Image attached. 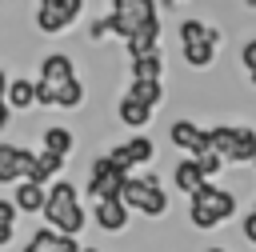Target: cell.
<instances>
[{"instance_id": "obj_1", "label": "cell", "mask_w": 256, "mask_h": 252, "mask_svg": "<svg viewBox=\"0 0 256 252\" xmlns=\"http://www.w3.org/2000/svg\"><path fill=\"white\" fill-rule=\"evenodd\" d=\"M44 220H48V228L56 232V236H72L76 240V232L84 228V208H80V192H76V184H68V180H56L48 192H44Z\"/></svg>"}, {"instance_id": "obj_2", "label": "cell", "mask_w": 256, "mask_h": 252, "mask_svg": "<svg viewBox=\"0 0 256 252\" xmlns=\"http://www.w3.org/2000/svg\"><path fill=\"white\" fill-rule=\"evenodd\" d=\"M236 212V196L216 188V184H200L192 192V204H188V220L196 228H216L220 220H228Z\"/></svg>"}, {"instance_id": "obj_3", "label": "cell", "mask_w": 256, "mask_h": 252, "mask_svg": "<svg viewBox=\"0 0 256 252\" xmlns=\"http://www.w3.org/2000/svg\"><path fill=\"white\" fill-rule=\"evenodd\" d=\"M120 204L124 208H136L144 216H164L168 212V196L160 188V176H128L124 188H120Z\"/></svg>"}, {"instance_id": "obj_4", "label": "cell", "mask_w": 256, "mask_h": 252, "mask_svg": "<svg viewBox=\"0 0 256 252\" xmlns=\"http://www.w3.org/2000/svg\"><path fill=\"white\" fill-rule=\"evenodd\" d=\"M160 8H156V0H116L112 4V12L104 16V32H116L120 40H128L144 20H152Z\"/></svg>"}, {"instance_id": "obj_5", "label": "cell", "mask_w": 256, "mask_h": 252, "mask_svg": "<svg viewBox=\"0 0 256 252\" xmlns=\"http://www.w3.org/2000/svg\"><path fill=\"white\" fill-rule=\"evenodd\" d=\"M124 180H128L124 168H116L108 156H96L92 160V172H88V196L92 200H120Z\"/></svg>"}, {"instance_id": "obj_6", "label": "cell", "mask_w": 256, "mask_h": 252, "mask_svg": "<svg viewBox=\"0 0 256 252\" xmlns=\"http://www.w3.org/2000/svg\"><path fill=\"white\" fill-rule=\"evenodd\" d=\"M32 172H36V152L16 148V144H0V184H12V180L28 184Z\"/></svg>"}, {"instance_id": "obj_7", "label": "cell", "mask_w": 256, "mask_h": 252, "mask_svg": "<svg viewBox=\"0 0 256 252\" xmlns=\"http://www.w3.org/2000/svg\"><path fill=\"white\" fill-rule=\"evenodd\" d=\"M80 16V0H40L36 4V28L40 32H64Z\"/></svg>"}, {"instance_id": "obj_8", "label": "cell", "mask_w": 256, "mask_h": 252, "mask_svg": "<svg viewBox=\"0 0 256 252\" xmlns=\"http://www.w3.org/2000/svg\"><path fill=\"white\" fill-rule=\"evenodd\" d=\"M168 140H172L176 148H184V152H188V160H196V156H204V152H208V132H204V128H196L192 120H176V124H172V132H168Z\"/></svg>"}, {"instance_id": "obj_9", "label": "cell", "mask_w": 256, "mask_h": 252, "mask_svg": "<svg viewBox=\"0 0 256 252\" xmlns=\"http://www.w3.org/2000/svg\"><path fill=\"white\" fill-rule=\"evenodd\" d=\"M108 160H112L116 168H124V172H128V168H136V164H148V160H152V140H148V136L124 140L120 148H112V152H108Z\"/></svg>"}, {"instance_id": "obj_10", "label": "cell", "mask_w": 256, "mask_h": 252, "mask_svg": "<svg viewBox=\"0 0 256 252\" xmlns=\"http://www.w3.org/2000/svg\"><path fill=\"white\" fill-rule=\"evenodd\" d=\"M128 52H132V60H140V56H152V52H160V16H152V20H144L128 40Z\"/></svg>"}, {"instance_id": "obj_11", "label": "cell", "mask_w": 256, "mask_h": 252, "mask_svg": "<svg viewBox=\"0 0 256 252\" xmlns=\"http://www.w3.org/2000/svg\"><path fill=\"white\" fill-rule=\"evenodd\" d=\"M76 76V68H72V60L64 56V52H52V56H44V64H40V84H48V88H60L64 80H72Z\"/></svg>"}, {"instance_id": "obj_12", "label": "cell", "mask_w": 256, "mask_h": 252, "mask_svg": "<svg viewBox=\"0 0 256 252\" xmlns=\"http://www.w3.org/2000/svg\"><path fill=\"white\" fill-rule=\"evenodd\" d=\"M24 252H80V244L72 236H56L52 228H36L32 240L24 244Z\"/></svg>"}, {"instance_id": "obj_13", "label": "cell", "mask_w": 256, "mask_h": 252, "mask_svg": "<svg viewBox=\"0 0 256 252\" xmlns=\"http://www.w3.org/2000/svg\"><path fill=\"white\" fill-rule=\"evenodd\" d=\"M124 100H132V104H140V108L152 112V108L164 100V84H160V80H128Z\"/></svg>"}, {"instance_id": "obj_14", "label": "cell", "mask_w": 256, "mask_h": 252, "mask_svg": "<svg viewBox=\"0 0 256 252\" xmlns=\"http://www.w3.org/2000/svg\"><path fill=\"white\" fill-rule=\"evenodd\" d=\"M128 224V208L120 200H96V228L104 232H120Z\"/></svg>"}, {"instance_id": "obj_15", "label": "cell", "mask_w": 256, "mask_h": 252, "mask_svg": "<svg viewBox=\"0 0 256 252\" xmlns=\"http://www.w3.org/2000/svg\"><path fill=\"white\" fill-rule=\"evenodd\" d=\"M180 40L184 44H220V32L216 28H208L204 20H180Z\"/></svg>"}, {"instance_id": "obj_16", "label": "cell", "mask_w": 256, "mask_h": 252, "mask_svg": "<svg viewBox=\"0 0 256 252\" xmlns=\"http://www.w3.org/2000/svg\"><path fill=\"white\" fill-rule=\"evenodd\" d=\"M4 108H8V112H12V108H32V80H28V76L8 80V88H4Z\"/></svg>"}, {"instance_id": "obj_17", "label": "cell", "mask_w": 256, "mask_h": 252, "mask_svg": "<svg viewBox=\"0 0 256 252\" xmlns=\"http://www.w3.org/2000/svg\"><path fill=\"white\" fill-rule=\"evenodd\" d=\"M204 132H208V152H216V156L228 164V152H232L236 128H232V124H216V128H204Z\"/></svg>"}, {"instance_id": "obj_18", "label": "cell", "mask_w": 256, "mask_h": 252, "mask_svg": "<svg viewBox=\"0 0 256 252\" xmlns=\"http://www.w3.org/2000/svg\"><path fill=\"white\" fill-rule=\"evenodd\" d=\"M252 156H256V132H252V128H236V140H232L228 164H248Z\"/></svg>"}, {"instance_id": "obj_19", "label": "cell", "mask_w": 256, "mask_h": 252, "mask_svg": "<svg viewBox=\"0 0 256 252\" xmlns=\"http://www.w3.org/2000/svg\"><path fill=\"white\" fill-rule=\"evenodd\" d=\"M44 152L68 160V156H72V132H68V128H48V132H44Z\"/></svg>"}, {"instance_id": "obj_20", "label": "cell", "mask_w": 256, "mask_h": 252, "mask_svg": "<svg viewBox=\"0 0 256 252\" xmlns=\"http://www.w3.org/2000/svg\"><path fill=\"white\" fill-rule=\"evenodd\" d=\"M200 184H208V180H204V176H200V168H196V160H188V156H184V160H180V164H176V188H180V192H188V196H192V192H196V188H200Z\"/></svg>"}, {"instance_id": "obj_21", "label": "cell", "mask_w": 256, "mask_h": 252, "mask_svg": "<svg viewBox=\"0 0 256 252\" xmlns=\"http://www.w3.org/2000/svg\"><path fill=\"white\" fill-rule=\"evenodd\" d=\"M160 76H164V56L160 52L132 60V80H160Z\"/></svg>"}, {"instance_id": "obj_22", "label": "cell", "mask_w": 256, "mask_h": 252, "mask_svg": "<svg viewBox=\"0 0 256 252\" xmlns=\"http://www.w3.org/2000/svg\"><path fill=\"white\" fill-rule=\"evenodd\" d=\"M56 92V108H80V100H84V84L72 76V80H64L60 88H52Z\"/></svg>"}, {"instance_id": "obj_23", "label": "cell", "mask_w": 256, "mask_h": 252, "mask_svg": "<svg viewBox=\"0 0 256 252\" xmlns=\"http://www.w3.org/2000/svg\"><path fill=\"white\" fill-rule=\"evenodd\" d=\"M12 208L40 212V208H44V188H36V184H20V188H16V200H12Z\"/></svg>"}, {"instance_id": "obj_24", "label": "cell", "mask_w": 256, "mask_h": 252, "mask_svg": "<svg viewBox=\"0 0 256 252\" xmlns=\"http://www.w3.org/2000/svg\"><path fill=\"white\" fill-rule=\"evenodd\" d=\"M120 120H124L128 128H144V124L152 120V112L140 108V104H132V100H120Z\"/></svg>"}, {"instance_id": "obj_25", "label": "cell", "mask_w": 256, "mask_h": 252, "mask_svg": "<svg viewBox=\"0 0 256 252\" xmlns=\"http://www.w3.org/2000/svg\"><path fill=\"white\" fill-rule=\"evenodd\" d=\"M212 56H216V48H212V44H184V60H188L192 68H208V64H212Z\"/></svg>"}, {"instance_id": "obj_26", "label": "cell", "mask_w": 256, "mask_h": 252, "mask_svg": "<svg viewBox=\"0 0 256 252\" xmlns=\"http://www.w3.org/2000/svg\"><path fill=\"white\" fill-rule=\"evenodd\" d=\"M196 168H200V176L208 180V176H216V172L224 168V160H220L216 152H204V156H196Z\"/></svg>"}, {"instance_id": "obj_27", "label": "cell", "mask_w": 256, "mask_h": 252, "mask_svg": "<svg viewBox=\"0 0 256 252\" xmlns=\"http://www.w3.org/2000/svg\"><path fill=\"white\" fill-rule=\"evenodd\" d=\"M240 60H244V68H248V72H256V40H248V44L240 48Z\"/></svg>"}, {"instance_id": "obj_28", "label": "cell", "mask_w": 256, "mask_h": 252, "mask_svg": "<svg viewBox=\"0 0 256 252\" xmlns=\"http://www.w3.org/2000/svg\"><path fill=\"white\" fill-rule=\"evenodd\" d=\"M0 224H16V208H12V200H0Z\"/></svg>"}, {"instance_id": "obj_29", "label": "cell", "mask_w": 256, "mask_h": 252, "mask_svg": "<svg viewBox=\"0 0 256 252\" xmlns=\"http://www.w3.org/2000/svg\"><path fill=\"white\" fill-rule=\"evenodd\" d=\"M12 240V224H0V244H8Z\"/></svg>"}, {"instance_id": "obj_30", "label": "cell", "mask_w": 256, "mask_h": 252, "mask_svg": "<svg viewBox=\"0 0 256 252\" xmlns=\"http://www.w3.org/2000/svg\"><path fill=\"white\" fill-rule=\"evenodd\" d=\"M8 116H12V112H8V108H4V104H0V128H4V124H8Z\"/></svg>"}, {"instance_id": "obj_31", "label": "cell", "mask_w": 256, "mask_h": 252, "mask_svg": "<svg viewBox=\"0 0 256 252\" xmlns=\"http://www.w3.org/2000/svg\"><path fill=\"white\" fill-rule=\"evenodd\" d=\"M4 88H8V76L0 72V104H4Z\"/></svg>"}, {"instance_id": "obj_32", "label": "cell", "mask_w": 256, "mask_h": 252, "mask_svg": "<svg viewBox=\"0 0 256 252\" xmlns=\"http://www.w3.org/2000/svg\"><path fill=\"white\" fill-rule=\"evenodd\" d=\"M80 252H100V248H80Z\"/></svg>"}, {"instance_id": "obj_33", "label": "cell", "mask_w": 256, "mask_h": 252, "mask_svg": "<svg viewBox=\"0 0 256 252\" xmlns=\"http://www.w3.org/2000/svg\"><path fill=\"white\" fill-rule=\"evenodd\" d=\"M208 252H224V248H208Z\"/></svg>"}, {"instance_id": "obj_34", "label": "cell", "mask_w": 256, "mask_h": 252, "mask_svg": "<svg viewBox=\"0 0 256 252\" xmlns=\"http://www.w3.org/2000/svg\"><path fill=\"white\" fill-rule=\"evenodd\" d=\"M248 164H256V156H252V160H248Z\"/></svg>"}, {"instance_id": "obj_35", "label": "cell", "mask_w": 256, "mask_h": 252, "mask_svg": "<svg viewBox=\"0 0 256 252\" xmlns=\"http://www.w3.org/2000/svg\"><path fill=\"white\" fill-rule=\"evenodd\" d=\"M252 84H256V72H252Z\"/></svg>"}]
</instances>
